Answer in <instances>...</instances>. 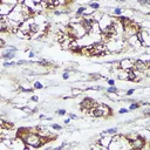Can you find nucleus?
I'll return each mask as SVG.
<instances>
[{"label":"nucleus","mask_w":150,"mask_h":150,"mask_svg":"<svg viewBox=\"0 0 150 150\" xmlns=\"http://www.w3.org/2000/svg\"><path fill=\"white\" fill-rule=\"evenodd\" d=\"M148 142H149V141H145V139L138 134V136H137L136 138L129 141V145H130L131 149H141V150H142V149H146V148H148Z\"/></svg>","instance_id":"f257e3e1"},{"label":"nucleus","mask_w":150,"mask_h":150,"mask_svg":"<svg viewBox=\"0 0 150 150\" xmlns=\"http://www.w3.org/2000/svg\"><path fill=\"white\" fill-rule=\"evenodd\" d=\"M114 22V18L111 19V16L110 15H108V14H103L102 15V18L98 20V26H100V29H101V33L102 32H104L111 23Z\"/></svg>","instance_id":"f03ea898"},{"label":"nucleus","mask_w":150,"mask_h":150,"mask_svg":"<svg viewBox=\"0 0 150 150\" xmlns=\"http://www.w3.org/2000/svg\"><path fill=\"white\" fill-rule=\"evenodd\" d=\"M95 105H96L95 100H93V98H90V97H86V98H83L82 102H81V109H82L83 111H90L93 108H95Z\"/></svg>","instance_id":"7ed1b4c3"},{"label":"nucleus","mask_w":150,"mask_h":150,"mask_svg":"<svg viewBox=\"0 0 150 150\" xmlns=\"http://www.w3.org/2000/svg\"><path fill=\"white\" fill-rule=\"evenodd\" d=\"M117 67L120 69H124V70L131 69V68H134V61L131 59H129V57H124L121 61H118V66Z\"/></svg>","instance_id":"20e7f679"},{"label":"nucleus","mask_w":150,"mask_h":150,"mask_svg":"<svg viewBox=\"0 0 150 150\" xmlns=\"http://www.w3.org/2000/svg\"><path fill=\"white\" fill-rule=\"evenodd\" d=\"M11 148L12 149H27V145H26V143L23 142V139L22 138H20V137H16V138H13L12 141H11Z\"/></svg>","instance_id":"39448f33"},{"label":"nucleus","mask_w":150,"mask_h":150,"mask_svg":"<svg viewBox=\"0 0 150 150\" xmlns=\"http://www.w3.org/2000/svg\"><path fill=\"white\" fill-rule=\"evenodd\" d=\"M16 50H18V49H16L15 47L8 48V49H6V50L2 52L1 57H2L5 61H9V60H12V59L15 56V52H16Z\"/></svg>","instance_id":"423d86ee"},{"label":"nucleus","mask_w":150,"mask_h":150,"mask_svg":"<svg viewBox=\"0 0 150 150\" xmlns=\"http://www.w3.org/2000/svg\"><path fill=\"white\" fill-rule=\"evenodd\" d=\"M111 136L112 135H108V134H104V132L101 134V139H98L97 142L103 146V149H108V146L110 144V141H111Z\"/></svg>","instance_id":"0eeeda50"},{"label":"nucleus","mask_w":150,"mask_h":150,"mask_svg":"<svg viewBox=\"0 0 150 150\" xmlns=\"http://www.w3.org/2000/svg\"><path fill=\"white\" fill-rule=\"evenodd\" d=\"M30 23H32V22H29L27 19L23 20V21L19 25V30H20L23 35H28V34L30 33Z\"/></svg>","instance_id":"6e6552de"},{"label":"nucleus","mask_w":150,"mask_h":150,"mask_svg":"<svg viewBox=\"0 0 150 150\" xmlns=\"http://www.w3.org/2000/svg\"><path fill=\"white\" fill-rule=\"evenodd\" d=\"M13 9V6L6 4V2H0V14L4 16H7Z\"/></svg>","instance_id":"1a4fd4ad"},{"label":"nucleus","mask_w":150,"mask_h":150,"mask_svg":"<svg viewBox=\"0 0 150 150\" xmlns=\"http://www.w3.org/2000/svg\"><path fill=\"white\" fill-rule=\"evenodd\" d=\"M97 107L103 111V117H109L111 116V108L104 103H101V104H97Z\"/></svg>","instance_id":"9d476101"},{"label":"nucleus","mask_w":150,"mask_h":150,"mask_svg":"<svg viewBox=\"0 0 150 150\" xmlns=\"http://www.w3.org/2000/svg\"><path fill=\"white\" fill-rule=\"evenodd\" d=\"M46 4H47V7H49V8H53V7H56L60 5L59 0H46Z\"/></svg>","instance_id":"9b49d317"},{"label":"nucleus","mask_w":150,"mask_h":150,"mask_svg":"<svg viewBox=\"0 0 150 150\" xmlns=\"http://www.w3.org/2000/svg\"><path fill=\"white\" fill-rule=\"evenodd\" d=\"M117 77L120 80H128V70H124V69H121V71L118 73Z\"/></svg>","instance_id":"f8f14e48"},{"label":"nucleus","mask_w":150,"mask_h":150,"mask_svg":"<svg viewBox=\"0 0 150 150\" xmlns=\"http://www.w3.org/2000/svg\"><path fill=\"white\" fill-rule=\"evenodd\" d=\"M117 128L116 127H114V128H109V129H107L105 131H103L104 134H108V135H114V134H117Z\"/></svg>","instance_id":"ddd939ff"},{"label":"nucleus","mask_w":150,"mask_h":150,"mask_svg":"<svg viewBox=\"0 0 150 150\" xmlns=\"http://www.w3.org/2000/svg\"><path fill=\"white\" fill-rule=\"evenodd\" d=\"M139 107H141V103H138V102H131L130 103V107H129V110H136Z\"/></svg>","instance_id":"4468645a"},{"label":"nucleus","mask_w":150,"mask_h":150,"mask_svg":"<svg viewBox=\"0 0 150 150\" xmlns=\"http://www.w3.org/2000/svg\"><path fill=\"white\" fill-rule=\"evenodd\" d=\"M123 11H124V9H123L122 7H116V8H114V11H112V13H114L115 15H118V16H120V15H122V13H123Z\"/></svg>","instance_id":"2eb2a0df"},{"label":"nucleus","mask_w":150,"mask_h":150,"mask_svg":"<svg viewBox=\"0 0 150 150\" xmlns=\"http://www.w3.org/2000/svg\"><path fill=\"white\" fill-rule=\"evenodd\" d=\"M89 7H91L94 11H97V9L100 8V4H98L97 1H93V2L89 4Z\"/></svg>","instance_id":"dca6fc26"},{"label":"nucleus","mask_w":150,"mask_h":150,"mask_svg":"<svg viewBox=\"0 0 150 150\" xmlns=\"http://www.w3.org/2000/svg\"><path fill=\"white\" fill-rule=\"evenodd\" d=\"M107 93L108 94H112V93H118V89L115 86H110L109 88H107Z\"/></svg>","instance_id":"f3484780"},{"label":"nucleus","mask_w":150,"mask_h":150,"mask_svg":"<svg viewBox=\"0 0 150 150\" xmlns=\"http://www.w3.org/2000/svg\"><path fill=\"white\" fill-rule=\"evenodd\" d=\"M80 94H82V89H79V88L71 89V96H79Z\"/></svg>","instance_id":"a211bd4d"},{"label":"nucleus","mask_w":150,"mask_h":150,"mask_svg":"<svg viewBox=\"0 0 150 150\" xmlns=\"http://www.w3.org/2000/svg\"><path fill=\"white\" fill-rule=\"evenodd\" d=\"M7 32V26H6V21H0V33Z\"/></svg>","instance_id":"6ab92c4d"},{"label":"nucleus","mask_w":150,"mask_h":150,"mask_svg":"<svg viewBox=\"0 0 150 150\" xmlns=\"http://www.w3.org/2000/svg\"><path fill=\"white\" fill-rule=\"evenodd\" d=\"M15 64H16V62H14V61H5V62H4V67H5V68L13 67V66H15Z\"/></svg>","instance_id":"aec40b11"},{"label":"nucleus","mask_w":150,"mask_h":150,"mask_svg":"<svg viewBox=\"0 0 150 150\" xmlns=\"http://www.w3.org/2000/svg\"><path fill=\"white\" fill-rule=\"evenodd\" d=\"M33 87H34V89H42L43 88V84L40 81H35L34 84H33Z\"/></svg>","instance_id":"412c9836"},{"label":"nucleus","mask_w":150,"mask_h":150,"mask_svg":"<svg viewBox=\"0 0 150 150\" xmlns=\"http://www.w3.org/2000/svg\"><path fill=\"white\" fill-rule=\"evenodd\" d=\"M137 2L145 7H149V5H150V0H137Z\"/></svg>","instance_id":"4be33fe9"},{"label":"nucleus","mask_w":150,"mask_h":150,"mask_svg":"<svg viewBox=\"0 0 150 150\" xmlns=\"http://www.w3.org/2000/svg\"><path fill=\"white\" fill-rule=\"evenodd\" d=\"M4 2H6V4H8V5L13 6V7H14V6H15V5L18 4V2H16V0H5Z\"/></svg>","instance_id":"5701e85b"},{"label":"nucleus","mask_w":150,"mask_h":150,"mask_svg":"<svg viewBox=\"0 0 150 150\" xmlns=\"http://www.w3.org/2000/svg\"><path fill=\"white\" fill-rule=\"evenodd\" d=\"M56 114L60 115V116H63V115L67 114V111H66L64 109H57V110H56Z\"/></svg>","instance_id":"b1692460"},{"label":"nucleus","mask_w":150,"mask_h":150,"mask_svg":"<svg viewBox=\"0 0 150 150\" xmlns=\"http://www.w3.org/2000/svg\"><path fill=\"white\" fill-rule=\"evenodd\" d=\"M52 128H53L54 130H61V129H62V127H61L60 124H56V123L52 124Z\"/></svg>","instance_id":"393cba45"},{"label":"nucleus","mask_w":150,"mask_h":150,"mask_svg":"<svg viewBox=\"0 0 150 150\" xmlns=\"http://www.w3.org/2000/svg\"><path fill=\"white\" fill-rule=\"evenodd\" d=\"M62 79H64V80L69 79V71H68V70H66V71L62 74Z\"/></svg>","instance_id":"a878e982"},{"label":"nucleus","mask_w":150,"mask_h":150,"mask_svg":"<svg viewBox=\"0 0 150 150\" xmlns=\"http://www.w3.org/2000/svg\"><path fill=\"white\" fill-rule=\"evenodd\" d=\"M128 111H129V109H127V108H121V109L118 110L120 114H127Z\"/></svg>","instance_id":"bb28decb"},{"label":"nucleus","mask_w":150,"mask_h":150,"mask_svg":"<svg viewBox=\"0 0 150 150\" xmlns=\"http://www.w3.org/2000/svg\"><path fill=\"white\" fill-rule=\"evenodd\" d=\"M26 63H27V61H23V60L16 61V66H21V64H26Z\"/></svg>","instance_id":"cd10ccee"},{"label":"nucleus","mask_w":150,"mask_h":150,"mask_svg":"<svg viewBox=\"0 0 150 150\" xmlns=\"http://www.w3.org/2000/svg\"><path fill=\"white\" fill-rule=\"evenodd\" d=\"M134 93H135V89H129V90H127V94H125V95H128V96H131Z\"/></svg>","instance_id":"c85d7f7f"},{"label":"nucleus","mask_w":150,"mask_h":150,"mask_svg":"<svg viewBox=\"0 0 150 150\" xmlns=\"http://www.w3.org/2000/svg\"><path fill=\"white\" fill-rule=\"evenodd\" d=\"M30 101H32V102H38V101H39V97L35 96V95H33V96L30 97Z\"/></svg>","instance_id":"c756f323"},{"label":"nucleus","mask_w":150,"mask_h":150,"mask_svg":"<svg viewBox=\"0 0 150 150\" xmlns=\"http://www.w3.org/2000/svg\"><path fill=\"white\" fill-rule=\"evenodd\" d=\"M5 45H6V42H5V40L0 38V48H2V47H5Z\"/></svg>","instance_id":"7c9ffc66"},{"label":"nucleus","mask_w":150,"mask_h":150,"mask_svg":"<svg viewBox=\"0 0 150 150\" xmlns=\"http://www.w3.org/2000/svg\"><path fill=\"white\" fill-rule=\"evenodd\" d=\"M28 57H30V59L35 57V53H34V52H29V53H28Z\"/></svg>","instance_id":"2f4dec72"},{"label":"nucleus","mask_w":150,"mask_h":150,"mask_svg":"<svg viewBox=\"0 0 150 150\" xmlns=\"http://www.w3.org/2000/svg\"><path fill=\"white\" fill-rule=\"evenodd\" d=\"M108 84H109V86H115V81L110 79V80H108Z\"/></svg>","instance_id":"473e14b6"},{"label":"nucleus","mask_w":150,"mask_h":150,"mask_svg":"<svg viewBox=\"0 0 150 150\" xmlns=\"http://www.w3.org/2000/svg\"><path fill=\"white\" fill-rule=\"evenodd\" d=\"M63 123H64V124H69V123H70V118H66V120L63 121Z\"/></svg>","instance_id":"72a5a7b5"},{"label":"nucleus","mask_w":150,"mask_h":150,"mask_svg":"<svg viewBox=\"0 0 150 150\" xmlns=\"http://www.w3.org/2000/svg\"><path fill=\"white\" fill-rule=\"evenodd\" d=\"M16 2L20 4V5H23V4L26 2V0H16Z\"/></svg>","instance_id":"f704fd0d"},{"label":"nucleus","mask_w":150,"mask_h":150,"mask_svg":"<svg viewBox=\"0 0 150 150\" xmlns=\"http://www.w3.org/2000/svg\"><path fill=\"white\" fill-rule=\"evenodd\" d=\"M6 18H7V16H4V15H1V14H0V21H5V20H6Z\"/></svg>","instance_id":"c9c22d12"},{"label":"nucleus","mask_w":150,"mask_h":150,"mask_svg":"<svg viewBox=\"0 0 150 150\" xmlns=\"http://www.w3.org/2000/svg\"><path fill=\"white\" fill-rule=\"evenodd\" d=\"M69 118H76V115L75 114H69Z\"/></svg>","instance_id":"e433bc0d"},{"label":"nucleus","mask_w":150,"mask_h":150,"mask_svg":"<svg viewBox=\"0 0 150 150\" xmlns=\"http://www.w3.org/2000/svg\"><path fill=\"white\" fill-rule=\"evenodd\" d=\"M45 117H46V116H45V115H43V114H41V115H40V116H39V118H40V120H43V118H45Z\"/></svg>","instance_id":"4c0bfd02"},{"label":"nucleus","mask_w":150,"mask_h":150,"mask_svg":"<svg viewBox=\"0 0 150 150\" xmlns=\"http://www.w3.org/2000/svg\"><path fill=\"white\" fill-rule=\"evenodd\" d=\"M4 1H5V0H0V2H4Z\"/></svg>","instance_id":"58836bf2"},{"label":"nucleus","mask_w":150,"mask_h":150,"mask_svg":"<svg viewBox=\"0 0 150 150\" xmlns=\"http://www.w3.org/2000/svg\"><path fill=\"white\" fill-rule=\"evenodd\" d=\"M66 1H68V0H66Z\"/></svg>","instance_id":"ea45409f"}]
</instances>
